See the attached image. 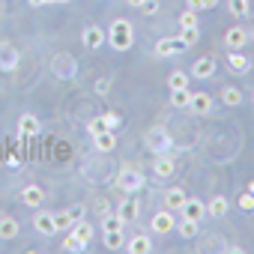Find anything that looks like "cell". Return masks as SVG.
<instances>
[{"mask_svg": "<svg viewBox=\"0 0 254 254\" xmlns=\"http://www.w3.org/2000/svg\"><path fill=\"white\" fill-rule=\"evenodd\" d=\"M108 42L114 51H129L132 42H135V33H132V24L126 18H117L111 27H108Z\"/></svg>", "mask_w": 254, "mask_h": 254, "instance_id": "6da1fadb", "label": "cell"}, {"mask_svg": "<svg viewBox=\"0 0 254 254\" xmlns=\"http://www.w3.org/2000/svg\"><path fill=\"white\" fill-rule=\"evenodd\" d=\"M117 186H120L123 191L135 194V191H141V189H144V174H138V171H132V168H126V171H120Z\"/></svg>", "mask_w": 254, "mask_h": 254, "instance_id": "7a4b0ae2", "label": "cell"}, {"mask_svg": "<svg viewBox=\"0 0 254 254\" xmlns=\"http://www.w3.org/2000/svg\"><path fill=\"white\" fill-rule=\"evenodd\" d=\"M189 45L180 39V36H168V39H159L156 42V54L159 57H171V54H183Z\"/></svg>", "mask_w": 254, "mask_h": 254, "instance_id": "3957f363", "label": "cell"}, {"mask_svg": "<svg viewBox=\"0 0 254 254\" xmlns=\"http://www.w3.org/2000/svg\"><path fill=\"white\" fill-rule=\"evenodd\" d=\"M147 147H150L153 153H168V150H171L168 132H165V129H153V132L147 135Z\"/></svg>", "mask_w": 254, "mask_h": 254, "instance_id": "277c9868", "label": "cell"}, {"mask_svg": "<svg viewBox=\"0 0 254 254\" xmlns=\"http://www.w3.org/2000/svg\"><path fill=\"white\" fill-rule=\"evenodd\" d=\"M180 209H183V215H186V218H191V221H200V218L206 215V203H203V200H197V197H186Z\"/></svg>", "mask_w": 254, "mask_h": 254, "instance_id": "5b68a950", "label": "cell"}, {"mask_svg": "<svg viewBox=\"0 0 254 254\" xmlns=\"http://www.w3.org/2000/svg\"><path fill=\"white\" fill-rule=\"evenodd\" d=\"M174 224H177V218L171 215V209H165V212H156L153 215V233H159V236H165V233H171L174 230Z\"/></svg>", "mask_w": 254, "mask_h": 254, "instance_id": "8992f818", "label": "cell"}, {"mask_svg": "<svg viewBox=\"0 0 254 254\" xmlns=\"http://www.w3.org/2000/svg\"><path fill=\"white\" fill-rule=\"evenodd\" d=\"M138 209H141V203H138L135 197H126V200L120 203L117 215H120V221H123V224H132V221L138 218Z\"/></svg>", "mask_w": 254, "mask_h": 254, "instance_id": "52a82bcc", "label": "cell"}, {"mask_svg": "<svg viewBox=\"0 0 254 254\" xmlns=\"http://www.w3.org/2000/svg\"><path fill=\"white\" fill-rule=\"evenodd\" d=\"M15 66H18V51H15L9 42H0V69L12 72Z\"/></svg>", "mask_w": 254, "mask_h": 254, "instance_id": "ba28073f", "label": "cell"}, {"mask_svg": "<svg viewBox=\"0 0 254 254\" xmlns=\"http://www.w3.org/2000/svg\"><path fill=\"white\" fill-rule=\"evenodd\" d=\"M191 75H194V78H200V81L212 78V75H215V57H200V60L191 66Z\"/></svg>", "mask_w": 254, "mask_h": 254, "instance_id": "9c48e42d", "label": "cell"}, {"mask_svg": "<svg viewBox=\"0 0 254 254\" xmlns=\"http://www.w3.org/2000/svg\"><path fill=\"white\" fill-rule=\"evenodd\" d=\"M189 108H191V114H209L212 111V96H206V93H191V102H189Z\"/></svg>", "mask_w": 254, "mask_h": 254, "instance_id": "30bf717a", "label": "cell"}, {"mask_svg": "<svg viewBox=\"0 0 254 254\" xmlns=\"http://www.w3.org/2000/svg\"><path fill=\"white\" fill-rule=\"evenodd\" d=\"M39 129H42V126H39L36 114H21L18 117V132L21 135H39Z\"/></svg>", "mask_w": 254, "mask_h": 254, "instance_id": "8fae6325", "label": "cell"}, {"mask_svg": "<svg viewBox=\"0 0 254 254\" xmlns=\"http://www.w3.org/2000/svg\"><path fill=\"white\" fill-rule=\"evenodd\" d=\"M105 39H108V33H105L102 27H96V24L84 27V45H87V48H99Z\"/></svg>", "mask_w": 254, "mask_h": 254, "instance_id": "7c38bea8", "label": "cell"}, {"mask_svg": "<svg viewBox=\"0 0 254 254\" xmlns=\"http://www.w3.org/2000/svg\"><path fill=\"white\" fill-rule=\"evenodd\" d=\"M93 144H96L99 153H111V150L117 147V138H114L111 129H105V132H96V135H93Z\"/></svg>", "mask_w": 254, "mask_h": 254, "instance_id": "4fadbf2b", "label": "cell"}, {"mask_svg": "<svg viewBox=\"0 0 254 254\" xmlns=\"http://www.w3.org/2000/svg\"><path fill=\"white\" fill-rule=\"evenodd\" d=\"M33 227H36V233H42V236H51V233L57 230V227H54V215H51V212H36Z\"/></svg>", "mask_w": 254, "mask_h": 254, "instance_id": "5bb4252c", "label": "cell"}, {"mask_svg": "<svg viewBox=\"0 0 254 254\" xmlns=\"http://www.w3.org/2000/svg\"><path fill=\"white\" fill-rule=\"evenodd\" d=\"M227 66H230L233 72H239V75H242V72H248V66H251V63H248V57H245L239 48H230V54H227Z\"/></svg>", "mask_w": 254, "mask_h": 254, "instance_id": "9a60e30c", "label": "cell"}, {"mask_svg": "<svg viewBox=\"0 0 254 254\" xmlns=\"http://www.w3.org/2000/svg\"><path fill=\"white\" fill-rule=\"evenodd\" d=\"M21 200L27 203V206H42V200H45V191L39 189V186H24V191H21Z\"/></svg>", "mask_w": 254, "mask_h": 254, "instance_id": "2e32d148", "label": "cell"}, {"mask_svg": "<svg viewBox=\"0 0 254 254\" xmlns=\"http://www.w3.org/2000/svg\"><path fill=\"white\" fill-rule=\"evenodd\" d=\"M18 236V221L12 215H0V239H15Z\"/></svg>", "mask_w": 254, "mask_h": 254, "instance_id": "e0dca14e", "label": "cell"}, {"mask_svg": "<svg viewBox=\"0 0 254 254\" xmlns=\"http://www.w3.org/2000/svg\"><path fill=\"white\" fill-rule=\"evenodd\" d=\"M224 42H227V48H242V45L248 42V33H245L242 27H230V30L224 33Z\"/></svg>", "mask_w": 254, "mask_h": 254, "instance_id": "ac0fdd59", "label": "cell"}, {"mask_svg": "<svg viewBox=\"0 0 254 254\" xmlns=\"http://www.w3.org/2000/svg\"><path fill=\"white\" fill-rule=\"evenodd\" d=\"M126 251L129 254H147V251H153V242H150V236H135V239H129Z\"/></svg>", "mask_w": 254, "mask_h": 254, "instance_id": "d6986e66", "label": "cell"}, {"mask_svg": "<svg viewBox=\"0 0 254 254\" xmlns=\"http://www.w3.org/2000/svg\"><path fill=\"white\" fill-rule=\"evenodd\" d=\"M153 171H156L159 177H171V174H174V159H171L168 153H159V159L153 162Z\"/></svg>", "mask_w": 254, "mask_h": 254, "instance_id": "ffe728a7", "label": "cell"}, {"mask_svg": "<svg viewBox=\"0 0 254 254\" xmlns=\"http://www.w3.org/2000/svg\"><path fill=\"white\" fill-rule=\"evenodd\" d=\"M69 230H72V233H75V236H78V239H81L84 245H87V242L93 239V224H90V221H84V218H78V221H75V224H72Z\"/></svg>", "mask_w": 254, "mask_h": 254, "instance_id": "44dd1931", "label": "cell"}, {"mask_svg": "<svg viewBox=\"0 0 254 254\" xmlns=\"http://www.w3.org/2000/svg\"><path fill=\"white\" fill-rule=\"evenodd\" d=\"M189 102H191V90H189V87L171 90V105H174V108H189Z\"/></svg>", "mask_w": 254, "mask_h": 254, "instance_id": "7402d4cb", "label": "cell"}, {"mask_svg": "<svg viewBox=\"0 0 254 254\" xmlns=\"http://www.w3.org/2000/svg\"><path fill=\"white\" fill-rule=\"evenodd\" d=\"M186 197H189V194H186L183 189H168V194H165V203H168V209H180Z\"/></svg>", "mask_w": 254, "mask_h": 254, "instance_id": "603a6c76", "label": "cell"}, {"mask_svg": "<svg viewBox=\"0 0 254 254\" xmlns=\"http://www.w3.org/2000/svg\"><path fill=\"white\" fill-rule=\"evenodd\" d=\"M227 212V200L224 197H212L209 203H206V215H212V218H221Z\"/></svg>", "mask_w": 254, "mask_h": 254, "instance_id": "cb8c5ba5", "label": "cell"}, {"mask_svg": "<svg viewBox=\"0 0 254 254\" xmlns=\"http://www.w3.org/2000/svg\"><path fill=\"white\" fill-rule=\"evenodd\" d=\"M221 102L230 105V108H236V105H242V93H239L236 87H224V90H221Z\"/></svg>", "mask_w": 254, "mask_h": 254, "instance_id": "d4e9b609", "label": "cell"}, {"mask_svg": "<svg viewBox=\"0 0 254 254\" xmlns=\"http://www.w3.org/2000/svg\"><path fill=\"white\" fill-rule=\"evenodd\" d=\"M72 224H75V218H72V212H69V209L54 212V227H57V230H69Z\"/></svg>", "mask_w": 254, "mask_h": 254, "instance_id": "484cf974", "label": "cell"}, {"mask_svg": "<svg viewBox=\"0 0 254 254\" xmlns=\"http://www.w3.org/2000/svg\"><path fill=\"white\" fill-rule=\"evenodd\" d=\"M105 248L120 251L123 248V230H105Z\"/></svg>", "mask_w": 254, "mask_h": 254, "instance_id": "4316f807", "label": "cell"}, {"mask_svg": "<svg viewBox=\"0 0 254 254\" xmlns=\"http://www.w3.org/2000/svg\"><path fill=\"white\" fill-rule=\"evenodd\" d=\"M168 87H171V90H183V87H189V75H186L183 69L171 72V78H168Z\"/></svg>", "mask_w": 254, "mask_h": 254, "instance_id": "83f0119b", "label": "cell"}, {"mask_svg": "<svg viewBox=\"0 0 254 254\" xmlns=\"http://www.w3.org/2000/svg\"><path fill=\"white\" fill-rule=\"evenodd\" d=\"M197 224H200V221H191V218H186V221L180 224V236H183V239H194V236H197V230H200Z\"/></svg>", "mask_w": 254, "mask_h": 254, "instance_id": "f1b7e54d", "label": "cell"}, {"mask_svg": "<svg viewBox=\"0 0 254 254\" xmlns=\"http://www.w3.org/2000/svg\"><path fill=\"white\" fill-rule=\"evenodd\" d=\"M63 248L66 251H72V254H78V251H84V242L72 233V230H66V239H63Z\"/></svg>", "mask_w": 254, "mask_h": 254, "instance_id": "f546056e", "label": "cell"}, {"mask_svg": "<svg viewBox=\"0 0 254 254\" xmlns=\"http://www.w3.org/2000/svg\"><path fill=\"white\" fill-rule=\"evenodd\" d=\"M180 27H183V30L197 27V12H194V9H186V12L180 15Z\"/></svg>", "mask_w": 254, "mask_h": 254, "instance_id": "4dcf8cb0", "label": "cell"}, {"mask_svg": "<svg viewBox=\"0 0 254 254\" xmlns=\"http://www.w3.org/2000/svg\"><path fill=\"white\" fill-rule=\"evenodd\" d=\"M215 3H218V0H189V9H194V12H200V9H215Z\"/></svg>", "mask_w": 254, "mask_h": 254, "instance_id": "1f68e13d", "label": "cell"}, {"mask_svg": "<svg viewBox=\"0 0 254 254\" xmlns=\"http://www.w3.org/2000/svg\"><path fill=\"white\" fill-rule=\"evenodd\" d=\"M180 39H183V42H186V45L191 48V45H194V42L200 39V33H197V27H189V30H183V33H180Z\"/></svg>", "mask_w": 254, "mask_h": 254, "instance_id": "d6a6232c", "label": "cell"}, {"mask_svg": "<svg viewBox=\"0 0 254 254\" xmlns=\"http://www.w3.org/2000/svg\"><path fill=\"white\" fill-rule=\"evenodd\" d=\"M239 206H242L245 212H251V209H254V194H251V191H242V194H239Z\"/></svg>", "mask_w": 254, "mask_h": 254, "instance_id": "836d02e7", "label": "cell"}, {"mask_svg": "<svg viewBox=\"0 0 254 254\" xmlns=\"http://www.w3.org/2000/svg\"><path fill=\"white\" fill-rule=\"evenodd\" d=\"M230 12L233 15H245L248 12V0H230Z\"/></svg>", "mask_w": 254, "mask_h": 254, "instance_id": "e575fe53", "label": "cell"}, {"mask_svg": "<svg viewBox=\"0 0 254 254\" xmlns=\"http://www.w3.org/2000/svg\"><path fill=\"white\" fill-rule=\"evenodd\" d=\"M105 117V126L114 132V129H120V114H114V111H108V114H102Z\"/></svg>", "mask_w": 254, "mask_h": 254, "instance_id": "d590c367", "label": "cell"}, {"mask_svg": "<svg viewBox=\"0 0 254 254\" xmlns=\"http://www.w3.org/2000/svg\"><path fill=\"white\" fill-rule=\"evenodd\" d=\"M108 126H105V117H96V120H90V132L96 135V132H105Z\"/></svg>", "mask_w": 254, "mask_h": 254, "instance_id": "8d00e7d4", "label": "cell"}, {"mask_svg": "<svg viewBox=\"0 0 254 254\" xmlns=\"http://www.w3.org/2000/svg\"><path fill=\"white\" fill-rule=\"evenodd\" d=\"M105 230H123V221H120V215H111V218H105Z\"/></svg>", "mask_w": 254, "mask_h": 254, "instance_id": "74e56055", "label": "cell"}, {"mask_svg": "<svg viewBox=\"0 0 254 254\" xmlns=\"http://www.w3.org/2000/svg\"><path fill=\"white\" fill-rule=\"evenodd\" d=\"M108 90H111V81H108V78H99V81H96V93H102V96H105Z\"/></svg>", "mask_w": 254, "mask_h": 254, "instance_id": "f35d334b", "label": "cell"}, {"mask_svg": "<svg viewBox=\"0 0 254 254\" xmlns=\"http://www.w3.org/2000/svg\"><path fill=\"white\" fill-rule=\"evenodd\" d=\"M141 9H144L147 15H156V12H159V3H156V0H147V3H144Z\"/></svg>", "mask_w": 254, "mask_h": 254, "instance_id": "ab89813d", "label": "cell"}, {"mask_svg": "<svg viewBox=\"0 0 254 254\" xmlns=\"http://www.w3.org/2000/svg\"><path fill=\"white\" fill-rule=\"evenodd\" d=\"M69 212H72V218H75V221H78V218H81V215H84V206H72V209H69Z\"/></svg>", "mask_w": 254, "mask_h": 254, "instance_id": "60d3db41", "label": "cell"}, {"mask_svg": "<svg viewBox=\"0 0 254 254\" xmlns=\"http://www.w3.org/2000/svg\"><path fill=\"white\" fill-rule=\"evenodd\" d=\"M33 6H42V3H54V0H30Z\"/></svg>", "mask_w": 254, "mask_h": 254, "instance_id": "b9f144b4", "label": "cell"}, {"mask_svg": "<svg viewBox=\"0 0 254 254\" xmlns=\"http://www.w3.org/2000/svg\"><path fill=\"white\" fill-rule=\"evenodd\" d=\"M129 3H132V6H144V3H147V0H129Z\"/></svg>", "mask_w": 254, "mask_h": 254, "instance_id": "7bdbcfd3", "label": "cell"}, {"mask_svg": "<svg viewBox=\"0 0 254 254\" xmlns=\"http://www.w3.org/2000/svg\"><path fill=\"white\" fill-rule=\"evenodd\" d=\"M248 191H251V194H254V183H248Z\"/></svg>", "mask_w": 254, "mask_h": 254, "instance_id": "ee69618b", "label": "cell"}, {"mask_svg": "<svg viewBox=\"0 0 254 254\" xmlns=\"http://www.w3.org/2000/svg\"><path fill=\"white\" fill-rule=\"evenodd\" d=\"M54 3H69V0H54Z\"/></svg>", "mask_w": 254, "mask_h": 254, "instance_id": "f6af8a7d", "label": "cell"}]
</instances>
